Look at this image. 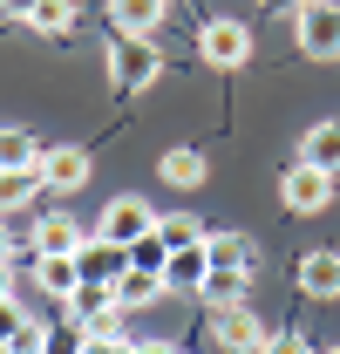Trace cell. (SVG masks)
Here are the masks:
<instances>
[{
	"instance_id": "2e32d148",
	"label": "cell",
	"mask_w": 340,
	"mask_h": 354,
	"mask_svg": "<svg viewBox=\"0 0 340 354\" xmlns=\"http://www.w3.org/2000/svg\"><path fill=\"white\" fill-rule=\"evenodd\" d=\"M205 279H211L205 245H184V252H170V266H164V286H170V293H198Z\"/></svg>"
},
{
	"instance_id": "6da1fadb",
	"label": "cell",
	"mask_w": 340,
	"mask_h": 354,
	"mask_svg": "<svg viewBox=\"0 0 340 354\" xmlns=\"http://www.w3.org/2000/svg\"><path fill=\"white\" fill-rule=\"evenodd\" d=\"M102 68H109V82H116V88H150L157 75H164V55H157L150 35H109Z\"/></svg>"
},
{
	"instance_id": "e0dca14e",
	"label": "cell",
	"mask_w": 340,
	"mask_h": 354,
	"mask_svg": "<svg viewBox=\"0 0 340 354\" xmlns=\"http://www.w3.org/2000/svg\"><path fill=\"white\" fill-rule=\"evenodd\" d=\"M41 164V136L21 123H0V171H35Z\"/></svg>"
},
{
	"instance_id": "4316f807",
	"label": "cell",
	"mask_w": 340,
	"mask_h": 354,
	"mask_svg": "<svg viewBox=\"0 0 340 354\" xmlns=\"http://www.w3.org/2000/svg\"><path fill=\"white\" fill-rule=\"evenodd\" d=\"M0 300H14V259H0Z\"/></svg>"
},
{
	"instance_id": "5bb4252c",
	"label": "cell",
	"mask_w": 340,
	"mask_h": 354,
	"mask_svg": "<svg viewBox=\"0 0 340 354\" xmlns=\"http://www.w3.org/2000/svg\"><path fill=\"white\" fill-rule=\"evenodd\" d=\"M299 164L340 177V116H327V123H313V130L299 136Z\"/></svg>"
},
{
	"instance_id": "9a60e30c",
	"label": "cell",
	"mask_w": 340,
	"mask_h": 354,
	"mask_svg": "<svg viewBox=\"0 0 340 354\" xmlns=\"http://www.w3.org/2000/svg\"><path fill=\"white\" fill-rule=\"evenodd\" d=\"M75 266H82V279H95V286H116L123 266H129V252H123V245H102V239L88 232V245L75 252Z\"/></svg>"
},
{
	"instance_id": "603a6c76",
	"label": "cell",
	"mask_w": 340,
	"mask_h": 354,
	"mask_svg": "<svg viewBox=\"0 0 340 354\" xmlns=\"http://www.w3.org/2000/svg\"><path fill=\"white\" fill-rule=\"evenodd\" d=\"M265 354H320V348H313L306 334H293V327H286V334H272V341H265Z\"/></svg>"
},
{
	"instance_id": "7a4b0ae2",
	"label": "cell",
	"mask_w": 340,
	"mask_h": 354,
	"mask_svg": "<svg viewBox=\"0 0 340 354\" xmlns=\"http://www.w3.org/2000/svg\"><path fill=\"white\" fill-rule=\"evenodd\" d=\"M299 28V55H313V62H340V0H299L293 14Z\"/></svg>"
},
{
	"instance_id": "f1b7e54d",
	"label": "cell",
	"mask_w": 340,
	"mask_h": 354,
	"mask_svg": "<svg viewBox=\"0 0 340 354\" xmlns=\"http://www.w3.org/2000/svg\"><path fill=\"white\" fill-rule=\"evenodd\" d=\"M0 259H14V245H7V218H0Z\"/></svg>"
},
{
	"instance_id": "7402d4cb",
	"label": "cell",
	"mask_w": 340,
	"mask_h": 354,
	"mask_svg": "<svg viewBox=\"0 0 340 354\" xmlns=\"http://www.w3.org/2000/svg\"><path fill=\"white\" fill-rule=\"evenodd\" d=\"M28 28H35V35H68V28H75V0H41Z\"/></svg>"
},
{
	"instance_id": "3957f363",
	"label": "cell",
	"mask_w": 340,
	"mask_h": 354,
	"mask_svg": "<svg viewBox=\"0 0 340 354\" xmlns=\"http://www.w3.org/2000/svg\"><path fill=\"white\" fill-rule=\"evenodd\" d=\"M334 184L340 177H327V171H313V164H286V177H279V205L293 212V218H313V212H327L334 205Z\"/></svg>"
},
{
	"instance_id": "8992f818",
	"label": "cell",
	"mask_w": 340,
	"mask_h": 354,
	"mask_svg": "<svg viewBox=\"0 0 340 354\" xmlns=\"http://www.w3.org/2000/svg\"><path fill=\"white\" fill-rule=\"evenodd\" d=\"M88 150L82 143H41V164H35V177H41V191H62V198H75L88 184Z\"/></svg>"
},
{
	"instance_id": "44dd1931",
	"label": "cell",
	"mask_w": 340,
	"mask_h": 354,
	"mask_svg": "<svg viewBox=\"0 0 340 354\" xmlns=\"http://www.w3.org/2000/svg\"><path fill=\"white\" fill-rule=\"evenodd\" d=\"M245 286H252L245 272H211V279L198 286V300H211V307H238V300H245Z\"/></svg>"
},
{
	"instance_id": "7c38bea8",
	"label": "cell",
	"mask_w": 340,
	"mask_h": 354,
	"mask_svg": "<svg viewBox=\"0 0 340 354\" xmlns=\"http://www.w3.org/2000/svg\"><path fill=\"white\" fill-rule=\"evenodd\" d=\"M109 293H116V307H123V313H136V307H157L170 286H164V272H150V266H123V279H116Z\"/></svg>"
},
{
	"instance_id": "83f0119b",
	"label": "cell",
	"mask_w": 340,
	"mask_h": 354,
	"mask_svg": "<svg viewBox=\"0 0 340 354\" xmlns=\"http://www.w3.org/2000/svg\"><path fill=\"white\" fill-rule=\"evenodd\" d=\"M258 7H272V14H286V7H293V14H299V0H258Z\"/></svg>"
},
{
	"instance_id": "d6986e66",
	"label": "cell",
	"mask_w": 340,
	"mask_h": 354,
	"mask_svg": "<svg viewBox=\"0 0 340 354\" xmlns=\"http://www.w3.org/2000/svg\"><path fill=\"white\" fill-rule=\"evenodd\" d=\"M157 239H164L170 252H184V245H205V218H191V212H170V218H157Z\"/></svg>"
},
{
	"instance_id": "d4e9b609",
	"label": "cell",
	"mask_w": 340,
	"mask_h": 354,
	"mask_svg": "<svg viewBox=\"0 0 340 354\" xmlns=\"http://www.w3.org/2000/svg\"><path fill=\"white\" fill-rule=\"evenodd\" d=\"M35 7H41V0H0V14H7L14 28H28V21H35Z\"/></svg>"
},
{
	"instance_id": "484cf974",
	"label": "cell",
	"mask_w": 340,
	"mask_h": 354,
	"mask_svg": "<svg viewBox=\"0 0 340 354\" xmlns=\"http://www.w3.org/2000/svg\"><path fill=\"white\" fill-rule=\"evenodd\" d=\"M129 354H177V341H129Z\"/></svg>"
},
{
	"instance_id": "30bf717a",
	"label": "cell",
	"mask_w": 340,
	"mask_h": 354,
	"mask_svg": "<svg viewBox=\"0 0 340 354\" xmlns=\"http://www.w3.org/2000/svg\"><path fill=\"white\" fill-rule=\"evenodd\" d=\"M205 259H211V272H245V279L258 272L252 239H238V232H205Z\"/></svg>"
},
{
	"instance_id": "4fadbf2b",
	"label": "cell",
	"mask_w": 340,
	"mask_h": 354,
	"mask_svg": "<svg viewBox=\"0 0 340 354\" xmlns=\"http://www.w3.org/2000/svg\"><path fill=\"white\" fill-rule=\"evenodd\" d=\"M35 286H41L48 300H62V307H68V300H75V286H82V266L68 259V252H41V259H35Z\"/></svg>"
},
{
	"instance_id": "ba28073f",
	"label": "cell",
	"mask_w": 340,
	"mask_h": 354,
	"mask_svg": "<svg viewBox=\"0 0 340 354\" xmlns=\"http://www.w3.org/2000/svg\"><path fill=\"white\" fill-rule=\"evenodd\" d=\"M82 245H88V232H82L75 212H41L35 232H28V259H41V252H68V259H75Z\"/></svg>"
},
{
	"instance_id": "cb8c5ba5",
	"label": "cell",
	"mask_w": 340,
	"mask_h": 354,
	"mask_svg": "<svg viewBox=\"0 0 340 354\" xmlns=\"http://www.w3.org/2000/svg\"><path fill=\"white\" fill-rule=\"evenodd\" d=\"M21 327H28V307L21 300H0V341H14Z\"/></svg>"
},
{
	"instance_id": "ffe728a7",
	"label": "cell",
	"mask_w": 340,
	"mask_h": 354,
	"mask_svg": "<svg viewBox=\"0 0 340 354\" xmlns=\"http://www.w3.org/2000/svg\"><path fill=\"white\" fill-rule=\"evenodd\" d=\"M35 191H41V177H35V171H0V218L21 212V205H35Z\"/></svg>"
},
{
	"instance_id": "8fae6325",
	"label": "cell",
	"mask_w": 340,
	"mask_h": 354,
	"mask_svg": "<svg viewBox=\"0 0 340 354\" xmlns=\"http://www.w3.org/2000/svg\"><path fill=\"white\" fill-rule=\"evenodd\" d=\"M170 21V0H109V28L116 35H157Z\"/></svg>"
},
{
	"instance_id": "ac0fdd59",
	"label": "cell",
	"mask_w": 340,
	"mask_h": 354,
	"mask_svg": "<svg viewBox=\"0 0 340 354\" xmlns=\"http://www.w3.org/2000/svg\"><path fill=\"white\" fill-rule=\"evenodd\" d=\"M157 177L164 184H177V191H191V184H205V150H164V164H157Z\"/></svg>"
},
{
	"instance_id": "277c9868",
	"label": "cell",
	"mask_w": 340,
	"mask_h": 354,
	"mask_svg": "<svg viewBox=\"0 0 340 354\" xmlns=\"http://www.w3.org/2000/svg\"><path fill=\"white\" fill-rule=\"evenodd\" d=\"M157 232V212H150V198H109L102 205V218H95V239L102 245H136V239H150Z\"/></svg>"
},
{
	"instance_id": "f546056e",
	"label": "cell",
	"mask_w": 340,
	"mask_h": 354,
	"mask_svg": "<svg viewBox=\"0 0 340 354\" xmlns=\"http://www.w3.org/2000/svg\"><path fill=\"white\" fill-rule=\"evenodd\" d=\"M320 354H340V348H320Z\"/></svg>"
},
{
	"instance_id": "52a82bcc",
	"label": "cell",
	"mask_w": 340,
	"mask_h": 354,
	"mask_svg": "<svg viewBox=\"0 0 340 354\" xmlns=\"http://www.w3.org/2000/svg\"><path fill=\"white\" fill-rule=\"evenodd\" d=\"M211 341H218L225 354H265L272 334H265V320L238 300V307H211Z\"/></svg>"
},
{
	"instance_id": "9c48e42d",
	"label": "cell",
	"mask_w": 340,
	"mask_h": 354,
	"mask_svg": "<svg viewBox=\"0 0 340 354\" xmlns=\"http://www.w3.org/2000/svg\"><path fill=\"white\" fill-rule=\"evenodd\" d=\"M293 279H299L306 300H340V245H313Z\"/></svg>"
},
{
	"instance_id": "5b68a950",
	"label": "cell",
	"mask_w": 340,
	"mask_h": 354,
	"mask_svg": "<svg viewBox=\"0 0 340 354\" xmlns=\"http://www.w3.org/2000/svg\"><path fill=\"white\" fill-rule=\"evenodd\" d=\"M198 55H205L211 68H245V62H252V28L232 21V14H218V21L198 28Z\"/></svg>"
}]
</instances>
